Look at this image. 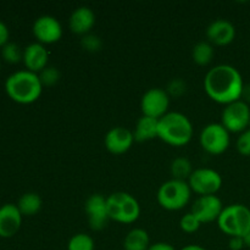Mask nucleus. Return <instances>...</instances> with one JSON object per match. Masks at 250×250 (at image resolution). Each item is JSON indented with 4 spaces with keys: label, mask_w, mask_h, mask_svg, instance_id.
I'll return each mask as SVG.
<instances>
[{
    "label": "nucleus",
    "mask_w": 250,
    "mask_h": 250,
    "mask_svg": "<svg viewBox=\"0 0 250 250\" xmlns=\"http://www.w3.org/2000/svg\"><path fill=\"white\" fill-rule=\"evenodd\" d=\"M244 83L241 72L231 65H217L208 71L204 78V89L214 102L231 104L241 100Z\"/></svg>",
    "instance_id": "1"
},
{
    "label": "nucleus",
    "mask_w": 250,
    "mask_h": 250,
    "mask_svg": "<svg viewBox=\"0 0 250 250\" xmlns=\"http://www.w3.org/2000/svg\"><path fill=\"white\" fill-rule=\"evenodd\" d=\"M5 90L14 102L20 104H31L39 99L43 84L39 80L38 73L21 70L7 77Z\"/></svg>",
    "instance_id": "2"
},
{
    "label": "nucleus",
    "mask_w": 250,
    "mask_h": 250,
    "mask_svg": "<svg viewBox=\"0 0 250 250\" xmlns=\"http://www.w3.org/2000/svg\"><path fill=\"white\" fill-rule=\"evenodd\" d=\"M193 137V126L182 112L171 111L159 119L158 138L173 146L189 143Z\"/></svg>",
    "instance_id": "3"
},
{
    "label": "nucleus",
    "mask_w": 250,
    "mask_h": 250,
    "mask_svg": "<svg viewBox=\"0 0 250 250\" xmlns=\"http://www.w3.org/2000/svg\"><path fill=\"white\" fill-rule=\"evenodd\" d=\"M219 229L229 237H246L250 232V209L243 204L225 207L217 219Z\"/></svg>",
    "instance_id": "4"
},
{
    "label": "nucleus",
    "mask_w": 250,
    "mask_h": 250,
    "mask_svg": "<svg viewBox=\"0 0 250 250\" xmlns=\"http://www.w3.org/2000/svg\"><path fill=\"white\" fill-rule=\"evenodd\" d=\"M106 207L110 220L120 224H132L141 215L138 200L126 192H115L106 197Z\"/></svg>",
    "instance_id": "5"
},
{
    "label": "nucleus",
    "mask_w": 250,
    "mask_h": 250,
    "mask_svg": "<svg viewBox=\"0 0 250 250\" xmlns=\"http://www.w3.org/2000/svg\"><path fill=\"white\" fill-rule=\"evenodd\" d=\"M190 189L188 181L172 180L166 181L158 190V203L166 210H181L189 203Z\"/></svg>",
    "instance_id": "6"
},
{
    "label": "nucleus",
    "mask_w": 250,
    "mask_h": 250,
    "mask_svg": "<svg viewBox=\"0 0 250 250\" xmlns=\"http://www.w3.org/2000/svg\"><path fill=\"white\" fill-rule=\"evenodd\" d=\"M221 125L229 132L242 133L250 126V106L243 100L227 104L221 114Z\"/></svg>",
    "instance_id": "7"
},
{
    "label": "nucleus",
    "mask_w": 250,
    "mask_h": 250,
    "mask_svg": "<svg viewBox=\"0 0 250 250\" xmlns=\"http://www.w3.org/2000/svg\"><path fill=\"white\" fill-rule=\"evenodd\" d=\"M192 192L199 195H212L221 188L222 177L214 168L202 167L195 168L188 178Z\"/></svg>",
    "instance_id": "8"
},
{
    "label": "nucleus",
    "mask_w": 250,
    "mask_h": 250,
    "mask_svg": "<svg viewBox=\"0 0 250 250\" xmlns=\"http://www.w3.org/2000/svg\"><path fill=\"white\" fill-rule=\"evenodd\" d=\"M199 141L204 150L219 155L229 146V132L221 124H209L203 128Z\"/></svg>",
    "instance_id": "9"
},
{
    "label": "nucleus",
    "mask_w": 250,
    "mask_h": 250,
    "mask_svg": "<svg viewBox=\"0 0 250 250\" xmlns=\"http://www.w3.org/2000/svg\"><path fill=\"white\" fill-rule=\"evenodd\" d=\"M170 97L165 89L150 88L143 94L141 100V109L143 115L154 119H160L167 114Z\"/></svg>",
    "instance_id": "10"
},
{
    "label": "nucleus",
    "mask_w": 250,
    "mask_h": 250,
    "mask_svg": "<svg viewBox=\"0 0 250 250\" xmlns=\"http://www.w3.org/2000/svg\"><path fill=\"white\" fill-rule=\"evenodd\" d=\"M224 208L221 199L215 194L200 195L193 204L190 212L202 224H208V222H212L215 220L217 221Z\"/></svg>",
    "instance_id": "11"
},
{
    "label": "nucleus",
    "mask_w": 250,
    "mask_h": 250,
    "mask_svg": "<svg viewBox=\"0 0 250 250\" xmlns=\"http://www.w3.org/2000/svg\"><path fill=\"white\" fill-rule=\"evenodd\" d=\"M33 34L38 43L51 44L60 41L62 36V26L56 17L44 15L38 17L33 23Z\"/></svg>",
    "instance_id": "12"
},
{
    "label": "nucleus",
    "mask_w": 250,
    "mask_h": 250,
    "mask_svg": "<svg viewBox=\"0 0 250 250\" xmlns=\"http://www.w3.org/2000/svg\"><path fill=\"white\" fill-rule=\"evenodd\" d=\"M84 211L90 227L95 231H100L104 229L110 220L106 207V198L102 194L90 195L85 200Z\"/></svg>",
    "instance_id": "13"
},
{
    "label": "nucleus",
    "mask_w": 250,
    "mask_h": 250,
    "mask_svg": "<svg viewBox=\"0 0 250 250\" xmlns=\"http://www.w3.org/2000/svg\"><path fill=\"white\" fill-rule=\"evenodd\" d=\"M133 142V132L120 126L109 129L104 138V143L107 150L112 154H116V155L129 150Z\"/></svg>",
    "instance_id": "14"
},
{
    "label": "nucleus",
    "mask_w": 250,
    "mask_h": 250,
    "mask_svg": "<svg viewBox=\"0 0 250 250\" xmlns=\"http://www.w3.org/2000/svg\"><path fill=\"white\" fill-rule=\"evenodd\" d=\"M207 37L211 44L227 45L232 43L236 37V27L229 20L217 19L208 26Z\"/></svg>",
    "instance_id": "15"
},
{
    "label": "nucleus",
    "mask_w": 250,
    "mask_h": 250,
    "mask_svg": "<svg viewBox=\"0 0 250 250\" xmlns=\"http://www.w3.org/2000/svg\"><path fill=\"white\" fill-rule=\"evenodd\" d=\"M22 224V214L15 204H5L0 208V237L10 238L19 232Z\"/></svg>",
    "instance_id": "16"
},
{
    "label": "nucleus",
    "mask_w": 250,
    "mask_h": 250,
    "mask_svg": "<svg viewBox=\"0 0 250 250\" xmlns=\"http://www.w3.org/2000/svg\"><path fill=\"white\" fill-rule=\"evenodd\" d=\"M49 53L45 46L41 43H32L27 45L23 50V62L28 71L39 73L48 65Z\"/></svg>",
    "instance_id": "17"
},
{
    "label": "nucleus",
    "mask_w": 250,
    "mask_h": 250,
    "mask_svg": "<svg viewBox=\"0 0 250 250\" xmlns=\"http://www.w3.org/2000/svg\"><path fill=\"white\" fill-rule=\"evenodd\" d=\"M70 29L76 34H85L89 33L90 29L95 24V14L90 7L80 6L75 9L71 14L68 20Z\"/></svg>",
    "instance_id": "18"
},
{
    "label": "nucleus",
    "mask_w": 250,
    "mask_h": 250,
    "mask_svg": "<svg viewBox=\"0 0 250 250\" xmlns=\"http://www.w3.org/2000/svg\"><path fill=\"white\" fill-rule=\"evenodd\" d=\"M159 120L143 115L137 121L136 128L133 131V137L136 142H146L158 137Z\"/></svg>",
    "instance_id": "19"
},
{
    "label": "nucleus",
    "mask_w": 250,
    "mask_h": 250,
    "mask_svg": "<svg viewBox=\"0 0 250 250\" xmlns=\"http://www.w3.org/2000/svg\"><path fill=\"white\" fill-rule=\"evenodd\" d=\"M149 247H150V239L146 229H133L125 237V250H148Z\"/></svg>",
    "instance_id": "20"
},
{
    "label": "nucleus",
    "mask_w": 250,
    "mask_h": 250,
    "mask_svg": "<svg viewBox=\"0 0 250 250\" xmlns=\"http://www.w3.org/2000/svg\"><path fill=\"white\" fill-rule=\"evenodd\" d=\"M16 205L22 216H33L42 209V198L37 193H26L20 198Z\"/></svg>",
    "instance_id": "21"
},
{
    "label": "nucleus",
    "mask_w": 250,
    "mask_h": 250,
    "mask_svg": "<svg viewBox=\"0 0 250 250\" xmlns=\"http://www.w3.org/2000/svg\"><path fill=\"white\" fill-rule=\"evenodd\" d=\"M214 46L210 42L202 41L198 42L192 50V58L198 65L205 66L209 62H211L212 58H214Z\"/></svg>",
    "instance_id": "22"
},
{
    "label": "nucleus",
    "mask_w": 250,
    "mask_h": 250,
    "mask_svg": "<svg viewBox=\"0 0 250 250\" xmlns=\"http://www.w3.org/2000/svg\"><path fill=\"white\" fill-rule=\"evenodd\" d=\"M193 171L194 170L192 168V164L185 156L176 158L171 164V173L175 180L188 181Z\"/></svg>",
    "instance_id": "23"
},
{
    "label": "nucleus",
    "mask_w": 250,
    "mask_h": 250,
    "mask_svg": "<svg viewBox=\"0 0 250 250\" xmlns=\"http://www.w3.org/2000/svg\"><path fill=\"white\" fill-rule=\"evenodd\" d=\"M95 244L90 236L85 233H77L68 241L67 250H94Z\"/></svg>",
    "instance_id": "24"
},
{
    "label": "nucleus",
    "mask_w": 250,
    "mask_h": 250,
    "mask_svg": "<svg viewBox=\"0 0 250 250\" xmlns=\"http://www.w3.org/2000/svg\"><path fill=\"white\" fill-rule=\"evenodd\" d=\"M1 56L6 62L17 63L23 59V51L16 43H7L2 46Z\"/></svg>",
    "instance_id": "25"
},
{
    "label": "nucleus",
    "mask_w": 250,
    "mask_h": 250,
    "mask_svg": "<svg viewBox=\"0 0 250 250\" xmlns=\"http://www.w3.org/2000/svg\"><path fill=\"white\" fill-rule=\"evenodd\" d=\"M202 222L192 214V212H188V214L183 215L181 217L180 221V227L183 232H187V233H194L199 229Z\"/></svg>",
    "instance_id": "26"
},
{
    "label": "nucleus",
    "mask_w": 250,
    "mask_h": 250,
    "mask_svg": "<svg viewBox=\"0 0 250 250\" xmlns=\"http://www.w3.org/2000/svg\"><path fill=\"white\" fill-rule=\"evenodd\" d=\"M38 76L42 84H43L44 87V85L55 84L59 81V78H60V72H59L55 67H48V66H46L43 71H41V72L38 73Z\"/></svg>",
    "instance_id": "27"
},
{
    "label": "nucleus",
    "mask_w": 250,
    "mask_h": 250,
    "mask_svg": "<svg viewBox=\"0 0 250 250\" xmlns=\"http://www.w3.org/2000/svg\"><path fill=\"white\" fill-rule=\"evenodd\" d=\"M81 44H82L83 49L88 51H98L102 49V39L99 38L95 34H85V36L82 37V41H81Z\"/></svg>",
    "instance_id": "28"
},
{
    "label": "nucleus",
    "mask_w": 250,
    "mask_h": 250,
    "mask_svg": "<svg viewBox=\"0 0 250 250\" xmlns=\"http://www.w3.org/2000/svg\"><path fill=\"white\" fill-rule=\"evenodd\" d=\"M237 150L244 156L250 155V128L246 129L244 132H242L239 134L238 139H237Z\"/></svg>",
    "instance_id": "29"
},
{
    "label": "nucleus",
    "mask_w": 250,
    "mask_h": 250,
    "mask_svg": "<svg viewBox=\"0 0 250 250\" xmlns=\"http://www.w3.org/2000/svg\"><path fill=\"white\" fill-rule=\"evenodd\" d=\"M229 247L231 250H242L246 247L243 237H229Z\"/></svg>",
    "instance_id": "30"
},
{
    "label": "nucleus",
    "mask_w": 250,
    "mask_h": 250,
    "mask_svg": "<svg viewBox=\"0 0 250 250\" xmlns=\"http://www.w3.org/2000/svg\"><path fill=\"white\" fill-rule=\"evenodd\" d=\"M9 37H10L9 28H7V26L4 23V22L0 21V46H1V48L5 45V44L9 43Z\"/></svg>",
    "instance_id": "31"
},
{
    "label": "nucleus",
    "mask_w": 250,
    "mask_h": 250,
    "mask_svg": "<svg viewBox=\"0 0 250 250\" xmlns=\"http://www.w3.org/2000/svg\"><path fill=\"white\" fill-rule=\"evenodd\" d=\"M148 250H176L175 247L171 246L168 243H164V242H158V243L150 244Z\"/></svg>",
    "instance_id": "32"
},
{
    "label": "nucleus",
    "mask_w": 250,
    "mask_h": 250,
    "mask_svg": "<svg viewBox=\"0 0 250 250\" xmlns=\"http://www.w3.org/2000/svg\"><path fill=\"white\" fill-rule=\"evenodd\" d=\"M243 102H250V84L249 85H244L243 88V93H242V98Z\"/></svg>",
    "instance_id": "33"
},
{
    "label": "nucleus",
    "mask_w": 250,
    "mask_h": 250,
    "mask_svg": "<svg viewBox=\"0 0 250 250\" xmlns=\"http://www.w3.org/2000/svg\"><path fill=\"white\" fill-rule=\"evenodd\" d=\"M181 250H207V249L203 248V247L200 246H197V244H188V246L183 247Z\"/></svg>",
    "instance_id": "34"
},
{
    "label": "nucleus",
    "mask_w": 250,
    "mask_h": 250,
    "mask_svg": "<svg viewBox=\"0 0 250 250\" xmlns=\"http://www.w3.org/2000/svg\"><path fill=\"white\" fill-rule=\"evenodd\" d=\"M243 238H244V244H246V247H250V232L246 237H243Z\"/></svg>",
    "instance_id": "35"
},
{
    "label": "nucleus",
    "mask_w": 250,
    "mask_h": 250,
    "mask_svg": "<svg viewBox=\"0 0 250 250\" xmlns=\"http://www.w3.org/2000/svg\"><path fill=\"white\" fill-rule=\"evenodd\" d=\"M0 66H1V63H0Z\"/></svg>",
    "instance_id": "36"
}]
</instances>
